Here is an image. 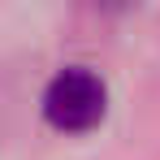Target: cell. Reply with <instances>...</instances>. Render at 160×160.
Masks as SVG:
<instances>
[{
	"label": "cell",
	"mask_w": 160,
	"mask_h": 160,
	"mask_svg": "<svg viewBox=\"0 0 160 160\" xmlns=\"http://www.w3.org/2000/svg\"><path fill=\"white\" fill-rule=\"evenodd\" d=\"M95 4H100V9H130L134 0H95Z\"/></svg>",
	"instance_id": "cell-2"
},
{
	"label": "cell",
	"mask_w": 160,
	"mask_h": 160,
	"mask_svg": "<svg viewBox=\"0 0 160 160\" xmlns=\"http://www.w3.org/2000/svg\"><path fill=\"white\" fill-rule=\"evenodd\" d=\"M108 112V87L100 74L82 69V65H69L61 69L48 91H43V117L48 126L61 134H87L104 121Z\"/></svg>",
	"instance_id": "cell-1"
}]
</instances>
